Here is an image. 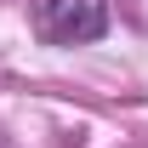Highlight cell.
I'll list each match as a JSON object with an SVG mask.
<instances>
[{
  "label": "cell",
  "mask_w": 148,
  "mask_h": 148,
  "mask_svg": "<svg viewBox=\"0 0 148 148\" xmlns=\"http://www.w3.org/2000/svg\"><path fill=\"white\" fill-rule=\"evenodd\" d=\"M40 34L51 46H91L108 34L103 0H40Z\"/></svg>",
  "instance_id": "6da1fadb"
}]
</instances>
